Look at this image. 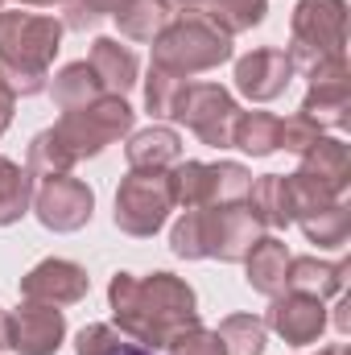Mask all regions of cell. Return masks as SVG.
<instances>
[{"mask_svg": "<svg viewBox=\"0 0 351 355\" xmlns=\"http://www.w3.org/2000/svg\"><path fill=\"white\" fill-rule=\"evenodd\" d=\"M58 335H62V318L54 310H29L21 322H17V335H12V347H21L25 355H46L58 347Z\"/></svg>", "mask_w": 351, "mask_h": 355, "instance_id": "cell-3", "label": "cell"}, {"mask_svg": "<svg viewBox=\"0 0 351 355\" xmlns=\"http://www.w3.org/2000/svg\"><path fill=\"white\" fill-rule=\"evenodd\" d=\"M277 132H281V124H277V120L257 116V120H248V124H244L240 141H244V149H248V153H268V149L277 145Z\"/></svg>", "mask_w": 351, "mask_h": 355, "instance_id": "cell-6", "label": "cell"}, {"mask_svg": "<svg viewBox=\"0 0 351 355\" xmlns=\"http://www.w3.org/2000/svg\"><path fill=\"white\" fill-rule=\"evenodd\" d=\"M277 327H281V335H289V339H298V343H306L318 327H323V310L314 306V302H298V306H277Z\"/></svg>", "mask_w": 351, "mask_h": 355, "instance_id": "cell-4", "label": "cell"}, {"mask_svg": "<svg viewBox=\"0 0 351 355\" xmlns=\"http://www.w3.org/2000/svg\"><path fill=\"white\" fill-rule=\"evenodd\" d=\"M178 153V137L174 132H141L132 141V162H162V157H174Z\"/></svg>", "mask_w": 351, "mask_h": 355, "instance_id": "cell-5", "label": "cell"}, {"mask_svg": "<svg viewBox=\"0 0 351 355\" xmlns=\"http://www.w3.org/2000/svg\"><path fill=\"white\" fill-rule=\"evenodd\" d=\"M91 215V194L79 182H54L42 194V219L50 227H79Z\"/></svg>", "mask_w": 351, "mask_h": 355, "instance_id": "cell-2", "label": "cell"}, {"mask_svg": "<svg viewBox=\"0 0 351 355\" xmlns=\"http://www.w3.org/2000/svg\"><path fill=\"white\" fill-rule=\"evenodd\" d=\"M103 355H145V352H137V347H128V343H112Z\"/></svg>", "mask_w": 351, "mask_h": 355, "instance_id": "cell-8", "label": "cell"}, {"mask_svg": "<svg viewBox=\"0 0 351 355\" xmlns=\"http://www.w3.org/2000/svg\"><path fill=\"white\" fill-rule=\"evenodd\" d=\"M166 202H170L166 186H157L153 194V178H132L116 198V223H124L128 232H153L166 215Z\"/></svg>", "mask_w": 351, "mask_h": 355, "instance_id": "cell-1", "label": "cell"}, {"mask_svg": "<svg viewBox=\"0 0 351 355\" xmlns=\"http://www.w3.org/2000/svg\"><path fill=\"white\" fill-rule=\"evenodd\" d=\"M95 62H108V75H120V79H116L120 87L132 83V58H128V54H116V42H99Z\"/></svg>", "mask_w": 351, "mask_h": 355, "instance_id": "cell-7", "label": "cell"}]
</instances>
